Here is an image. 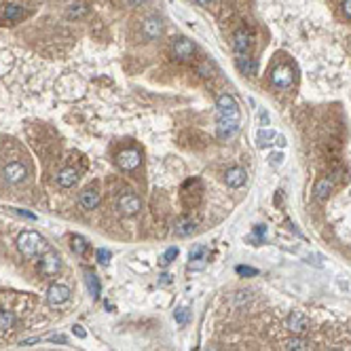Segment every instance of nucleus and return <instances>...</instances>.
<instances>
[{
    "instance_id": "nucleus-1",
    "label": "nucleus",
    "mask_w": 351,
    "mask_h": 351,
    "mask_svg": "<svg viewBox=\"0 0 351 351\" xmlns=\"http://www.w3.org/2000/svg\"><path fill=\"white\" fill-rule=\"evenodd\" d=\"M216 135L220 140H231L239 131V106L231 93H220L216 98Z\"/></svg>"
},
{
    "instance_id": "nucleus-2",
    "label": "nucleus",
    "mask_w": 351,
    "mask_h": 351,
    "mask_svg": "<svg viewBox=\"0 0 351 351\" xmlns=\"http://www.w3.org/2000/svg\"><path fill=\"white\" fill-rule=\"evenodd\" d=\"M43 248V237L34 231H24L17 237V250H20L26 258H34Z\"/></svg>"
},
{
    "instance_id": "nucleus-3",
    "label": "nucleus",
    "mask_w": 351,
    "mask_h": 351,
    "mask_svg": "<svg viewBox=\"0 0 351 351\" xmlns=\"http://www.w3.org/2000/svg\"><path fill=\"white\" fill-rule=\"evenodd\" d=\"M116 207H119L121 214H125V216H135L140 209H142V199H140L138 195H133V192H125V195L119 197Z\"/></svg>"
},
{
    "instance_id": "nucleus-4",
    "label": "nucleus",
    "mask_w": 351,
    "mask_h": 351,
    "mask_svg": "<svg viewBox=\"0 0 351 351\" xmlns=\"http://www.w3.org/2000/svg\"><path fill=\"white\" fill-rule=\"evenodd\" d=\"M140 163H142V154H140V150H135V148L123 150V152L116 157V165H119L121 169H125V171L138 169Z\"/></svg>"
},
{
    "instance_id": "nucleus-5",
    "label": "nucleus",
    "mask_w": 351,
    "mask_h": 351,
    "mask_svg": "<svg viewBox=\"0 0 351 351\" xmlns=\"http://www.w3.org/2000/svg\"><path fill=\"white\" fill-rule=\"evenodd\" d=\"M70 301V288L64 284H53L47 290V303L51 307H62L64 303Z\"/></svg>"
},
{
    "instance_id": "nucleus-6",
    "label": "nucleus",
    "mask_w": 351,
    "mask_h": 351,
    "mask_svg": "<svg viewBox=\"0 0 351 351\" xmlns=\"http://www.w3.org/2000/svg\"><path fill=\"white\" fill-rule=\"evenodd\" d=\"M309 326H311V322L303 311H292L286 318V328L290 332H294V335H303V332L309 330Z\"/></svg>"
},
{
    "instance_id": "nucleus-7",
    "label": "nucleus",
    "mask_w": 351,
    "mask_h": 351,
    "mask_svg": "<svg viewBox=\"0 0 351 351\" xmlns=\"http://www.w3.org/2000/svg\"><path fill=\"white\" fill-rule=\"evenodd\" d=\"M26 173H28L26 167L22 163H17V161L7 163L3 167V178H5L7 184H20V182H24L26 180Z\"/></svg>"
},
{
    "instance_id": "nucleus-8",
    "label": "nucleus",
    "mask_w": 351,
    "mask_h": 351,
    "mask_svg": "<svg viewBox=\"0 0 351 351\" xmlns=\"http://www.w3.org/2000/svg\"><path fill=\"white\" fill-rule=\"evenodd\" d=\"M62 267V258L57 252L53 250H47L43 256H41V273L43 275H55Z\"/></svg>"
},
{
    "instance_id": "nucleus-9",
    "label": "nucleus",
    "mask_w": 351,
    "mask_h": 351,
    "mask_svg": "<svg viewBox=\"0 0 351 351\" xmlns=\"http://www.w3.org/2000/svg\"><path fill=\"white\" fill-rule=\"evenodd\" d=\"M271 81H273V85L282 87V89H288V87L294 85V72H292V68H288V66H277V68H273Z\"/></svg>"
},
{
    "instance_id": "nucleus-10",
    "label": "nucleus",
    "mask_w": 351,
    "mask_h": 351,
    "mask_svg": "<svg viewBox=\"0 0 351 351\" xmlns=\"http://www.w3.org/2000/svg\"><path fill=\"white\" fill-rule=\"evenodd\" d=\"M190 262H188V269L190 271H203L207 267V258H209V252L205 245H195L190 250Z\"/></svg>"
},
{
    "instance_id": "nucleus-11",
    "label": "nucleus",
    "mask_w": 351,
    "mask_h": 351,
    "mask_svg": "<svg viewBox=\"0 0 351 351\" xmlns=\"http://www.w3.org/2000/svg\"><path fill=\"white\" fill-rule=\"evenodd\" d=\"M171 51H173V57H178L180 62H186L192 57V53H195V45H192V41H188V38H178V41H173Z\"/></svg>"
},
{
    "instance_id": "nucleus-12",
    "label": "nucleus",
    "mask_w": 351,
    "mask_h": 351,
    "mask_svg": "<svg viewBox=\"0 0 351 351\" xmlns=\"http://www.w3.org/2000/svg\"><path fill=\"white\" fill-rule=\"evenodd\" d=\"M233 47H235V51L239 55H248V51L252 47V34L248 30H243V28L237 30L235 36H233Z\"/></svg>"
},
{
    "instance_id": "nucleus-13",
    "label": "nucleus",
    "mask_w": 351,
    "mask_h": 351,
    "mask_svg": "<svg viewBox=\"0 0 351 351\" xmlns=\"http://www.w3.org/2000/svg\"><path fill=\"white\" fill-rule=\"evenodd\" d=\"M142 32H144V36H146V38H150V41L159 38V36H161V32H163V24H161V20H159V17H146V20L142 22Z\"/></svg>"
},
{
    "instance_id": "nucleus-14",
    "label": "nucleus",
    "mask_w": 351,
    "mask_h": 351,
    "mask_svg": "<svg viewBox=\"0 0 351 351\" xmlns=\"http://www.w3.org/2000/svg\"><path fill=\"white\" fill-rule=\"evenodd\" d=\"M195 229H197V222L192 220V218H188V216H182V218L176 220L173 233L178 235V237H188V235L195 233Z\"/></svg>"
},
{
    "instance_id": "nucleus-15",
    "label": "nucleus",
    "mask_w": 351,
    "mask_h": 351,
    "mask_svg": "<svg viewBox=\"0 0 351 351\" xmlns=\"http://www.w3.org/2000/svg\"><path fill=\"white\" fill-rule=\"evenodd\" d=\"M245 178H248V173H245L243 167H231L229 171H226V176H224L226 186H231V188L243 186V184H245Z\"/></svg>"
},
{
    "instance_id": "nucleus-16",
    "label": "nucleus",
    "mask_w": 351,
    "mask_h": 351,
    "mask_svg": "<svg viewBox=\"0 0 351 351\" xmlns=\"http://www.w3.org/2000/svg\"><path fill=\"white\" fill-rule=\"evenodd\" d=\"M79 205L83 209H95L100 205V192L93 190V188H85L81 192V197H79Z\"/></svg>"
},
{
    "instance_id": "nucleus-17",
    "label": "nucleus",
    "mask_w": 351,
    "mask_h": 351,
    "mask_svg": "<svg viewBox=\"0 0 351 351\" xmlns=\"http://www.w3.org/2000/svg\"><path fill=\"white\" fill-rule=\"evenodd\" d=\"M330 190H332V180L328 178H320L318 182H315V186H313V199L315 201H326L328 199V195H330Z\"/></svg>"
},
{
    "instance_id": "nucleus-18",
    "label": "nucleus",
    "mask_w": 351,
    "mask_h": 351,
    "mask_svg": "<svg viewBox=\"0 0 351 351\" xmlns=\"http://www.w3.org/2000/svg\"><path fill=\"white\" fill-rule=\"evenodd\" d=\"M55 180H57V186L70 188V186L76 184V180H79V171H76L74 167H66V169H62V171L57 173Z\"/></svg>"
},
{
    "instance_id": "nucleus-19",
    "label": "nucleus",
    "mask_w": 351,
    "mask_h": 351,
    "mask_svg": "<svg viewBox=\"0 0 351 351\" xmlns=\"http://www.w3.org/2000/svg\"><path fill=\"white\" fill-rule=\"evenodd\" d=\"M237 68L241 70L245 76H256L258 64H256V60L250 57V55H239V57H237Z\"/></svg>"
},
{
    "instance_id": "nucleus-20",
    "label": "nucleus",
    "mask_w": 351,
    "mask_h": 351,
    "mask_svg": "<svg viewBox=\"0 0 351 351\" xmlns=\"http://www.w3.org/2000/svg\"><path fill=\"white\" fill-rule=\"evenodd\" d=\"M284 349H286V351H313V349H311V343H307V341L301 339V337L288 339V341L284 343Z\"/></svg>"
},
{
    "instance_id": "nucleus-21",
    "label": "nucleus",
    "mask_w": 351,
    "mask_h": 351,
    "mask_svg": "<svg viewBox=\"0 0 351 351\" xmlns=\"http://www.w3.org/2000/svg\"><path fill=\"white\" fill-rule=\"evenodd\" d=\"M15 313L9 309H0V332H9L15 328Z\"/></svg>"
},
{
    "instance_id": "nucleus-22",
    "label": "nucleus",
    "mask_w": 351,
    "mask_h": 351,
    "mask_svg": "<svg viewBox=\"0 0 351 351\" xmlns=\"http://www.w3.org/2000/svg\"><path fill=\"white\" fill-rule=\"evenodd\" d=\"M85 284H87L89 294L98 301V298H100V282H98V275L93 271H85Z\"/></svg>"
},
{
    "instance_id": "nucleus-23",
    "label": "nucleus",
    "mask_w": 351,
    "mask_h": 351,
    "mask_svg": "<svg viewBox=\"0 0 351 351\" xmlns=\"http://www.w3.org/2000/svg\"><path fill=\"white\" fill-rule=\"evenodd\" d=\"M87 13H89V7H87L85 3H74V5L68 7L66 17H68V20H81V17H85Z\"/></svg>"
},
{
    "instance_id": "nucleus-24",
    "label": "nucleus",
    "mask_w": 351,
    "mask_h": 351,
    "mask_svg": "<svg viewBox=\"0 0 351 351\" xmlns=\"http://www.w3.org/2000/svg\"><path fill=\"white\" fill-rule=\"evenodd\" d=\"M271 140H277V133L273 129H260L256 133V144H258V148H265V146L273 144Z\"/></svg>"
},
{
    "instance_id": "nucleus-25",
    "label": "nucleus",
    "mask_w": 351,
    "mask_h": 351,
    "mask_svg": "<svg viewBox=\"0 0 351 351\" xmlns=\"http://www.w3.org/2000/svg\"><path fill=\"white\" fill-rule=\"evenodd\" d=\"M3 15L7 17V22H17V20H22V17H24V7H20V5H7Z\"/></svg>"
},
{
    "instance_id": "nucleus-26",
    "label": "nucleus",
    "mask_w": 351,
    "mask_h": 351,
    "mask_svg": "<svg viewBox=\"0 0 351 351\" xmlns=\"http://www.w3.org/2000/svg\"><path fill=\"white\" fill-rule=\"evenodd\" d=\"M70 248L76 256H83L87 252V239L81 237V235H72V243H70Z\"/></svg>"
},
{
    "instance_id": "nucleus-27",
    "label": "nucleus",
    "mask_w": 351,
    "mask_h": 351,
    "mask_svg": "<svg viewBox=\"0 0 351 351\" xmlns=\"http://www.w3.org/2000/svg\"><path fill=\"white\" fill-rule=\"evenodd\" d=\"M284 159H286V157H284L282 150H279V152H271L269 154V165L271 167H282L284 165Z\"/></svg>"
},
{
    "instance_id": "nucleus-28",
    "label": "nucleus",
    "mask_w": 351,
    "mask_h": 351,
    "mask_svg": "<svg viewBox=\"0 0 351 351\" xmlns=\"http://www.w3.org/2000/svg\"><path fill=\"white\" fill-rule=\"evenodd\" d=\"M186 320H188V309L186 307H180L178 311H176V322H178L180 326H184Z\"/></svg>"
},
{
    "instance_id": "nucleus-29",
    "label": "nucleus",
    "mask_w": 351,
    "mask_h": 351,
    "mask_svg": "<svg viewBox=\"0 0 351 351\" xmlns=\"http://www.w3.org/2000/svg\"><path fill=\"white\" fill-rule=\"evenodd\" d=\"M235 271H237L239 275H243V277H254V275L258 273V271H256L254 267H245V265H239V267H237Z\"/></svg>"
},
{
    "instance_id": "nucleus-30",
    "label": "nucleus",
    "mask_w": 351,
    "mask_h": 351,
    "mask_svg": "<svg viewBox=\"0 0 351 351\" xmlns=\"http://www.w3.org/2000/svg\"><path fill=\"white\" fill-rule=\"evenodd\" d=\"M98 260L102 262V265H108V260H110V252H108L106 248H100V250H98Z\"/></svg>"
},
{
    "instance_id": "nucleus-31",
    "label": "nucleus",
    "mask_w": 351,
    "mask_h": 351,
    "mask_svg": "<svg viewBox=\"0 0 351 351\" xmlns=\"http://www.w3.org/2000/svg\"><path fill=\"white\" fill-rule=\"evenodd\" d=\"M178 256V248H169L165 254H163V265H169V262Z\"/></svg>"
},
{
    "instance_id": "nucleus-32",
    "label": "nucleus",
    "mask_w": 351,
    "mask_h": 351,
    "mask_svg": "<svg viewBox=\"0 0 351 351\" xmlns=\"http://www.w3.org/2000/svg\"><path fill=\"white\" fill-rule=\"evenodd\" d=\"M343 13L351 20V0H345V3H343Z\"/></svg>"
},
{
    "instance_id": "nucleus-33",
    "label": "nucleus",
    "mask_w": 351,
    "mask_h": 351,
    "mask_svg": "<svg viewBox=\"0 0 351 351\" xmlns=\"http://www.w3.org/2000/svg\"><path fill=\"white\" fill-rule=\"evenodd\" d=\"M15 212L20 214V216H26V218H30V220H36V216H34V214H30V212H24V209H15Z\"/></svg>"
},
{
    "instance_id": "nucleus-34",
    "label": "nucleus",
    "mask_w": 351,
    "mask_h": 351,
    "mask_svg": "<svg viewBox=\"0 0 351 351\" xmlns=\"http://www.w3.org/2000/svg\"><path fill=\"white\" fill-rule=\"evenodd\" d=\"M74 335L76 337H81V339H85L87 335H85V330H83V326H74Z\"/></svg>"
},
{
    "instance_id": "nucleus-35",
    "label": "nucleus",
    "mask_w": 351,
    "mask_h": 351,
    "mask_svg": "<svg viewBox=\"0 0 351 351\" xmlns=\"http://www.w3.org/2000/svg\"><path fill=\"white\" fill-rule=\"evenodd\" d=\"M51 341H53V343H66V337L57 335V337H51Z\"/></svg>"
},
{
    "instance_id": "nucleus-36",
    "label": "nucleus",
    "mask_w": 351,
    "mask_h": 351,
    "mask_svg": "<svg viewBox=\"0 0 351 351\" xmlns=\"http://www.w3.org/2000/svg\"><path fill=\"white\" fill-rule=\"evenodd\" d=\"M125 3H127V5H131V7H138V5H142L144 0H125Z\"/></svg>"
},
{
    "instance_id": "nucleus-37",
    "label": "nucleus",
    "mask_w": 351,
    "mask_h": 351,
    "mask_svg": "<svg viewBox=\"0 0 351 351\" xmlns=\"http://www.w3.org/2000/svg\"><path fill=\"white\" fill-rule=\"evenodd\" d=\"M195 3H197V5H201V7H207V5H209V0H195Z\"/></svg>"
}]
</instances>
